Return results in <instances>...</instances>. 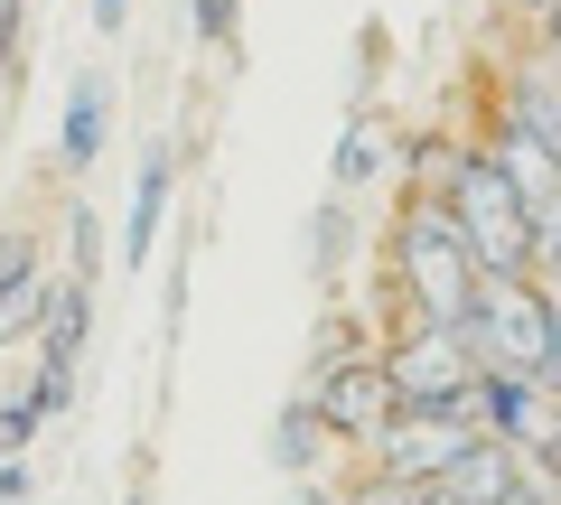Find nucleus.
<instances>
[{"mask_svg":"<svg viewBox=\"0 0 561 505\" xmlns=\"http://www.w3.org/2000/svg\"><path fill=\"white\" fill-rule=\"evenodd\" d=\"M412 505H449V496H440V478H431V486H412Z\"/></svg>","mask_w":561,"mask_h":505,"instance_id":"obj_26","label":"nucleus"},{"mask_svg":"<svg viewBox=\"0 0 561 505\" xmlns=\"http://www.w3.org/2000/svg\"><path fill=\"white\" fill-rule=\"evenodd\" d=\"M542 47H552V66H561V0L542 10Z\"/></svg>","mask_w":561,"mask_h":505,"instance_id":"obj_24","label":"nucleus"},{"mask_svg":"<svg viewBox=\"0 0 561 505\" xmlns=\"http://www.w3.org/2000/svg\"><path fill=\"white\" fill-rule=\"evenodd\" d=\"M346 243H356V197H337V187H328V206L309 216V282H319V290L337 282Z\"/></svg>","mask_w":561,"mask_h":505,"instance_id":"obj_15","label":"nucleus"},{"mask_svg":"<svg viewBox=\"0 0 561 505\" xmlns=\"http://www.w3.org/2000/svg\"><path fill=\"white\" fill-rule=\"evenodd\" d=\"M169 187H179V150L169 141H140V179H131V225H122V272L150 263V243L169 225Z\"/></svg>","mask_w":561,"mask_h":505,"instance_id":"obj_11","label":"nucleus"},{"mask_svg":"<svg viewBox=\"0 0 561 505\" xmlns=\"http://www.w3.org/2000/svg\"><path fill=\"white\" fill-rule=\"evenodd\" d=\"M300 393L328 412L337 449H365V440H375V431L402 412V393H393V375H383V356H346L337 375H319V385H300Z\"/></svg>","mask_w":561,"mask_h":505,"instance_id":"obj_6","label":"nucleus"},{"mask_svg":"<svg viewBox=\"0 0 561 505\" xmlns=\"http://www.w3.org/2000/svg\"><path fill=\"white\" fill-rule=\"evenodd\" d=\"M515 10H534V20H542V10H552V0H515Z\"/></svg>","mask_w":561,"mask_h":505,"instance_id":"obj_27","label":"nucleus"},{"mask_svg":"<svg viewBox=\"0 0 561 505\" xmlns=\"http://www.w3.org/2000/svg\"><path fill=\"white\" fill-rule=\"evenodd\" d=\"M280 505H346V496H328L319 478H290V496H280Z\"/></svg>","mask_w":561,"mask_h":505,"instance_id":"obj_22","label":"nucleus"},{"mask_svg":"<svg viewBox=\"0 0 561 505\" xmlns=\"http://www.w3.org/2000/svg\"><path fill=\"white\" fill-rule=\"evenodd\" d=\"M505 122H524V131H534V141L561 160V66H552V57L524 66V76L505 84Z\"/></svg>","mask_w":561,"mask_h":505,"instance_id":"obj_14","label":"nucleus"},{"mask_svg":"<svg viewBox=\"0 0 561 505\" xmlns=\"http://www.w3.org/2000/svg\"><path fill=\"white\" fill-rule=\"evenodd\" d=\"M449 225L468 234V253H478V272H534V206L515 197V179H505L486 150H468L459 187H449Z\"/></svg>","mask_w":561,"mask_h":505,"instance_id":"obj_3","label":"nucleus"},{"mask_svg":"<svg viewBox=\"0 0 561 505\" xmlns=\"http://www.w3.org/2000/svg\"><path fill=\"white\" fill-rule=\"evenodd\" d=\"M38 309H47V243L38 225H10L0 234V337H38Z\"/></svg>","mask_w":561,"mask_h":505,"instance_id":"obj_9","label":"nucleus"},{"mask_svg":"<svg viewBox=\"0 0 561 505\" xmlns=\"http://www.w3.org/2000/svg\"><path fill=\"white\" fill-rule=\"evenodd\" d=\"M486 440L552 449L561 440V393L542 385V375H496V365H486Z\"/></svg>","mask_w":561,"mask_h":505,"instance_id":"obj_7","label":"nucleus"},{"mask_svg":"<svg viewBox=\"0 0 561 505\" xmlns=\"http://www.w3.org/2000/svg\"><path fill=\"white\" fill-rule=\"evenodd\" d=\"M468 440H478V431H468L459 412H440V403H402L393 422H383L375 440H365V459H375L383 478H412V486H431V478H440V468L459 459Z\"/></svg>","mask_w":561,"mask_h":505,"instance_id":"obj_5","label":"nucleus"},{"mask_svg":"<svg viewBox=\"0 0 561 505\" xmlns=\"http://www.w3.org/2000/svg\"><path fill=\"white\" fill-rule=\"evenodd\" d=\"M337 496H346V505H412V478H383V468H375V459H365V468H356V478H346V486H337Z\"/></svg>","mask_w":561,"mask_h":505,"instance_id":"obj_17","label":"nucleus"},{"mask_svg":"<svg viewBox=\"0 0 561 505\" xmlns=\"http://www.w3.org/2000/svg\"><path fill=\"white\" fill-rule=\"evenodd\" d=\"M393 309L402 319H440V328H459L478 309V253L449 225V206H431V197H402V216H393Z\"/></svg>","mask_w":561,"mask_h":505,"instance_id":"obj_1","label":"nucleus"},{"mask_svg":"<svg viewBox=\"0 0 561 505\" xmlns=\"http://www.w3.org/2000/svg\"><path fill=\"white\" fill-rule=\"evenodd\" d=\"M20 20H28V0H0V84L20 76Z\"/></svg>","mask_w":561,"mask_h":505,"instance_id":"obj_18","label":"nucleus"},{"mask_svg":"<svg viewBox=\"0 0 561 505\" xmlns=\"http://www.w3.org/2000/svg\"><path fill=\"white\" fill-rule=\"evenodd\" d=\"M262 459H272L280 478H319V468L337 459V431H328V412L309 403V393H290V403L272 412V431H262Z\"/></svg>","mask_w":561,"mask_h":505,"instance_id":"obj_12","label":"nucleus"},{"mask_svg":"<svg viewBox=\"0 0 561 505\" xmlns=\"http://www.w3.org/2000/svg\"><path fill=\"white\" fill-rule=\"evenodd\" d=\"M94 28H103V38H122V28H131V0H94Z\"/></svg>","mask_w":561,"mask_h":505,"instance_id":"obj_21","label":"nucleus"},{"mask_svg":"<svg viewBox=\"0 0 561 505\" xmlns=\"http://www.w3.org/2000/svg\"><path fill=\"white\" fill-rule=\"evenodd\" d=\"M478 150H486V160L505 169V179H515V197L534 206V216H552V206H561V160H552V150L534 141V131H524V122H505V113H496V122H486V141H478Z\"/></svg>","mask_w":561,"mask_h":505,"instance_id":"obj_10","label":"nucleus"},{"mask_svg":"<svg viewBox=\"0 0 561 505\" xmlns=\"http://www.w3.org/2000/svg\"><path fill=\"white\" fill-rule=\"evenodd\" d=\"M38 496V459H0V505H28Z\"/></svg>","mask_w":561,"mask_h":505,"instance_id":"obj_19","label":"nucleus"},{"mask_svg":"<svg viewBox=\"0 0 561 505\" xmlns=\"http://www.w3.org/2000/svg\"><path fill=\"white\" fill-rule=\"evenodd\" d=\"M383 375H393L402 403H449L459 385H478V375H486V356H478V337H468V319L459 328L402 319V337L383 346Z\"/></svg>","mask_w":561,"mask_h":505,"instance_id":"obj_4","label":"nucleus"},{"mask_svg":"<svg viewBox=\"0 0 561 505\" xmlns=\"http://www.w3.org/2000/svg\"><path fill=\"white\" fill-rule=\"evenodd\" d=\"M468 337H478V356L496 375H542L552 365V290H542V272H478Z\"/></svg>","mask_w":561,"mask_h":505,"instance_id":"obj_2","label":"nucleus"},{"mask_svg":"<svg viewBox=\"0 0 561 505\" xmlns=\"http://www.w3.org/2000/svg\"><path fill=\"white\" fill-rule=\"evenodd\" d=\"M542 385L561 393V300H552V365H542Z\"/></svg>","mask_w":561,"mask_h":505,"instance_id":"obj_23","label":"nucleus"},{"mask_svg":"<svg viewBox=\"0 0 561 505\" xmlns=\"http://www.w3.org/2000/svg\"><path fill=\"white\" fill-rule=\"evenodd\" d=\"M365 179H375V122H346V131H337V160H328V187L356 197Z\"/></svg>","mask_w":561,"mask_h":505,"instance_id":"obj_16","label":"nucleus"},{"mask_svg":"<svg viewBox=\"0 0 561 505\" xmlns=\"http://www.w3.org/2000/svg\"><path fill=\"white\" fill-rule=\"evenodd\" d=\"M197 38H216V47L234 38V0H197Z\"/></svg>","mask_w":561,"mask_h":505,"instance_id":"obj_20","label":"nucleus"},{"mask_svg":"<svg viewBox=\"0 0 561 505\" xmlns=\"http://www.w3.org/2000/svg\"><path fill=\"white\" fill-rule=\"evenodd\" d=\"M440 496H449V505H515V449L478 431V440L440 468Z\"/></svg>","mask_w":561,"mask_h":505,"instance_id":"obj_13","label":"nucleus"},{"mask_svg":"<svg viewBox=\"0 0 561 505\" xmlns=\"http://www.w3.org/2000/svg\"><path fill=\"white\" fill-rule=\"evenodd\" d=\"M113 103H122L113 66H84V76L66 84V122H57V169H66V179H84V169L103 160V141H113Z\"/></svg>","mask_w":561,"mask_h":505,"instance_id":"obj_8","label":"nucleus"},{"mask_svg":"<svg viewBox=\"0 0 561 505\" xmlns=\"http://www.w3.org/2000/svg\"><path fill=\"white\" fill-rule=\"evenodd\" d=\"M122 505H160V496H150V478H131V486H122Z\"/></svg>","mask_w":561,"mask_h":505,"instance_id":"obj_25","label":"nucleus"}]
</instances>
